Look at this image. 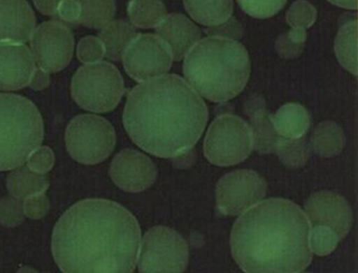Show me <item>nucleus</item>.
Instances as JSON below:
<instances>
[{"mask_svg":"<svg viewBox=\"0 0 358 273\" xmlns=\"http://www.w3.org/2000/svg\"><path fill=\"white\" fill-rule=\"evenodd\" d=\"M52 246L63 272H132L138 263L141 228L121 205L84 200L59 218Z\"/></svg>","mask_w":358,"mask_h":273,"instance_id":"obj_1","label":"nucleus"},{"mask_svg":"<svg viewBox=\"0 0 358 273\" xmlns=\"http://www.w3.org/2000/svg\"><path fill=\"white\" fill-rule=\"evenodd\" d=\"M208 110L178 75H162L134 87L123 122L134 144L151 155L176 158L193 149L204 131Z\"/></svg>","mask_w":358,"mask_h":273,"instance_id":"obj_2","label":"nucleus"},{"mask_svg":"<svg viewBox=\"0 0 358 273\" xmlns=\"http://www.w3.org/2000/svg\"><path fill=\"white\" fill-rule=\"evenodd\" d=\"M309 231L308 219L295 202L265 200L236 220L231 254L245 272H301L313 261Z\"/></svg>","mask_w":358,"mask_h":273,"instance_id":"obj_3","label":"nucleus"},{"mask_svg":"<svg viewBox=\"0 0 358 273\" xmlns=\"http://www.w3.org/2000/svg\"><path fill=\"white\" fill-rule=\"evenodd\" d=\"M250 71L246 47L234 39L220 36L199 41L183 64L187 82L196 94L215 103L241 94L248 83Z\"/></svg>","mask_w":358,"mask_h":273,"instance_id":"obj_4","label":"nucleus"},{"mask_svg":"<svg viewBox=\"0 0 358 273\" xmlns=\"http://www.w3.org/2000/svg\"><path fill=\"white\" fill-rule=\"evenodd\" d=\"M43 121L32 101L0 94V171L24 165L43 140Z\"/></svg>","mask_w":358,"mask_h":273,"instance_id":"obj_5","label":"nucleus"},{"mask_svg":"<svg viewBox=\"0 0 358 273\" xmlns=\"http://www.w3.org/2000/svg\"><path fill=\"white\" fill-rule=\"evenodd\" d=\"M124 81L119 70L108 61L85 64L73 77V100L84 110L106 113L118 105L124 94Z\"/></svg>","mask_w":358,"mask_h":273,"instance_id":"obj_6","label":"nucleus"},{"mask_svg":"<svg viewBox=\"0 0 358 273\" xmlns=\"http://www.w3.org/2000/svg\"><path fill=\"white\" fill-rule=\"evenodd\" d=\"M116 133L109 121L96 115L75 117L66 130V145L71 157L85 165L108 158L114 151Z\"/></svg>","mask_w":358,"mask_h":273,"instance_id":"obj_7","label":"nucleus"},{"mask_svg":"<svg viewBox=\"0 0 358 273\" xmlns=\"http://www.w3.org/2000/svg\"><path fill=\"white\" fill-rule=\"evenodd\" d=\"M253 147L251 127L240 117L222 115L208 129L204 154L212 164L231 166L246 160Z\"/></svg>","mask_w":358,"mask_h":273,"instance_id":"obj_8","label":"nucleus"},{"mask_svg":"<svg viewBox=\"0 0 358 273\" xmlns=\"http://www.w3.org/2000/svg\"><path fill=\"white\" fill-rule=\"evenodd\" d=\"M139 249V272H183L189 263L187 242L165 226L148 231Z\"/></svg>","mask_w":358,"mask_h":273,"instance_id":"obj_9","label":"nucleus"},{"mask_svg":"<svg viewBox=\"0 0 358 273\" xmlns=\"http://www.w3.org/2000/svg\"><path fill=\"white\" fill-rule=\"evenodd\" d=\"M122 61L132 79L145 82L169 71L173 57L169 46L158 35L139 34L126 48Z\"/></svg>","mask_w":358,"mask_h":273,"instance_id":"obj_10","label":"nucleus"},{"mask_svg":"<svg viewBox=\"0 0 358 273\" xmlns=\"http://www.w3.org/2000/svg\"><path fill=\"white\" fill-rule=\"evenodd\" d=\"M264 178L252 170H236L227 174L216 187V201L220 212L238 216L246 212L266 195Z\"/></svg>","mask_w":358,"mask_h":273,"instance_id":"obj_11","label":"nucleus"},{"mask_svg":"<svg viewBox=\"0 0 358 273\" xmlns=\"http://www.w3.org/2000/svg\"><path fill=\"white\" fill-rule=\"evenodd\" d=\"M35 63L43 71L57 73L65 69L72 59L74 37L69 28L57 21L42 23L31 37Z\"/></svg>","mask_w":358,"mask_h":273,"instance_id":"obj_12","label":"nucleus"},{"mask_svg":"<svg viewBox=\"0 0 358 273\" xmlns=\"http://www.w3.org/2000/svg\"><path fill=\"white\" fill-rule=\"evenodd\" d=\"M154 162L134 149H123L115 156L110 167V176L117 186L127 193H141L157 179Z\"/></svg>","mask_w":358,"mask_h":273,"instance_id":"obj_13","label":"nucleus"},{"mask_svg":"<svg viewBox=\"0 0 358 273\" xmlns=\"http://www.w3.org/2000/svg\"><path fill=\"white\" fill-rule=\"evenodd\" d=\"M305 215L310 226H327L335 231L339 239L348 235L352 226V211L348 202L331 191L313 193L305 205Z\"/></svg>","mask_w":358,"mask_h":273,"instance_id":"obj_14","label":"nucleus"},{"mask_svg":"<svg viewBox=\"0 0 358 273\" xmlns=\"http://www.w3.org/2000/svg\"><path fill=\"white\" fill-rule=\"evenodd\" d=\"M35 71L32 52L24 43H0V90L27 87Z\"/></svg>","mask_w":358,"mask_h":273,"instance_id":"obj_15","label":"nucleus"},{"mask_svg":"<svg viewBox=\"0 0 358 273\" xmlns=\"http://www.w3.org/2000/svg\"><path fill=\"white\" fill-rule=\"evenodd\" d=\"M36 25L27 0H0V43H25Z\"/></svg>","mask_w":358,"mask_h":273,"instance_id":"obj_16","label":"nucleus"},{"mask_svg":"<svg viewBox=\"0 0 358 273\" xmlns=\"http://www.w3.org/2000/svg\"><path fill=\"white\" fill-rule=\"evenodd\" d=\"M156 31L157 35L169 46L174 61L185 59L202 36L200 28L180 14L166 15Z\"/></svg>","mask_w":358,"mask_h":273,"instance_id":"obj_17","label":"nucleus"},{"mask_svg":"<svg viewBox=\"0 0 358 273\" xmlns=\"http://www.w3.org/2000/svg\"><path fill=\"white\" fill-rule=\"evenodd\" d=\"M246 113L251 120L253 145L260 154L273 153L280 136L275 131L271 116L266 113L264 101L253 98L246 105Z\"/></svg>","mask_w":358,"mask_h":273,"instance_id":"obj_18","label":"nucleus"},{"mask_svg":"<svg viewBox=\"0 0 358 273\" xmlns=\"http://www.w3.org/2000/svg\"><path fill=\"white\" fill-rule=\"evenodd\" d=\"M271 119L278 135L285 138H303L311 124L308 111L293 103L282 105Z\"/></svg>","mask_w":358,"mask_h":273,"instance_id":"obj_19","label":"nucleus"},{"mask_svg":"<svg viewBox=\"0 0 358 273\" xmlns=\"http://www.w3.org/2000/svg\"><path fill=\"white\" fill-rule=\"evenodd\" d=\"M185 10L201 25L215 27L224 23L233 13V0H183Z\"/></svg>","mask_w":358,"mask_h":273,"instance_id":"obj_20","label":"nucleus"},{"mask_svg":"<svg viewBox=\"0 0 358 273\" xmlns=\"http://www.w3.org/2000/svg\"><path fill=\"white\" fill-rule=\"evenodd\" d=\"M50 186L46 174L34 172L28 166L17 167L6 178V186L10 195L20 201L44 193Z\"/></svg>","mask_w":358,"mask_h":273,"instance_id":"obj_21","label":"nucleus"},{"mask_svg":"<svg viewBox=\"0 0 358 273\" xmlns=\"http://www.w3.org/2000/svg\"><path fill=\"white\" fill-rule=\"evenodd\" d=\"M138 35L136 28L124 21L110 22L99 33V39L105 46L106 57L113 61H120L126 48Z\"/></svg>","mask_w":358,"mask_h":273,"instance_id":"obj_22","label":"nucleus"},{"mask_svg":"<svg viewBox=\"0 0 358 273\" xmlns=\"http://www.w3.org/2000/svg\"><path fill=\"white\" fill-rule=\"evenodd\" d=\"M346 138L343 129L334 122L318 125L313 134V145L317 155L333 158L344 149Z\"/></svg>","mask_w":358,"mask_h":273,"instance_id":"obj_23","label":"nucleus"},{"mask_svg":"<svg viewBox=\"0 0 358 273\" xmlns=\"http://www.w3.org/2000/svg\"><path fill=\"white\" fill-rule=\"evenodd\" d=\"M128 15L136 27L156 28L167 15L162 0H130Z\"/></svg>","mask_w":358,"mask_h":273,"instance_id":"obj_24","label":"nucleus"},{"mask_svg":"<svg viewBox=\"0 0 358 273\" xmlns=\"http://www.w3.org/2000/svg\"><path fill=\"white\" fill-rule=\"evenodd\" d=\"M357 20L342 26L336 38L335 52L340 64L357 75Z\"/></svg>","mask_w":358,"mask_h":273,"instance_id":"obj_25","label":"nucleus"},{"mask_svg":"<svg viewBox=\"0 0 358 273\" xmlns=\"http://www.w3.org/2000/svg\"><path fill=\"white\" fill-rule=\"evenodd\" d=\"M81 4V17L79 24L92 29H99L112 21L114 17L115 0H79Z\"/></svg>","mask_w":358,"mask_h":273,"instance_id":"obj_26","label":"nucleus"},{"mask_svg":"<svg viewBox=\"0 0 358 273\" xmlns=\"http://www.w3.org/2000/svg\"><path fill=\"white\" fill-rule=\"evenodd\" d=\"M275 152L280 160L289 168L304 166L308 158V149L303 138H280L276 145Z\"/></svg>","mask_w":358,"mask_h":273,"instance_id":"obj_27","label":"nucleus"},{"mask_svg":"<svg viewBox=\"0 0 358 273\" xmlns=\"http://www.w3.org/2000/svg\"><path fill=\"white\" fill-rule=\"evenodd\" d=\"M339 237L335 231L327 226H313L309 231L308 244L313 253L317 256L330 255L339 244Z\"/></svg>","mask_w":358,"mask_h":273,"instance_id":"obj_28","label":"nucleus"},{"mask_svg":"<svg viewBox=\"0 0 358 273\" xmlns=\"http://www.w3.org/2000/svg\"><path fill=\"white\" fill-rule=\"evenodd\" d=\"M287 22L293 29H306L317 20V10L306 0H297L287 13Z\"/></svg>","mask_w":358,"mask_h":273,"instance_id":"obj_29","label":"nucleus"},{"mask_svg":"<svg viewBox=\"0 0 358 273\" xmlns=\"http://www.w3.org/2000/svg\"><path fill=\"white\" fill-rule=\"evenodd\" d=\"M306 41V30L292 29L286 34L278 37L276 41V50L282 58L295 59L303 52Z\"/></svg>","mask_w":358,"mask_h":273,"instance_id":"obj_30","label":"nucleus"},{"mask_svg":"<svg viewBox=\"0 0 358 273\" xmlns=\"http://www.w3.org/2000/svg\"><path fill=\"white\" fill-rule=\"evenodd\" d=\"M242 10L256 19H267L280 12L287 0H238Z\"/></svg>","mask_w":358,"mask_h":273,"instance_id":"obj_31","label":"nucleus"},{"mask_svg":"<svg viewBox=\"0 0 358 273\" xmlns=\"http://www.w3.org/2000/svg\"><path fill=\"white\" fill-rule=\"evenodd\" d=\"M23 204L13 197L0 200V224L6 228H15L24 221Z\"/></svg>","mask_w":358,"mask_h":273,"instance_id":"obj_32","label":"nucleus"},{"mask_svg":"<svg viewBox=\"0 0 358 273\" xmlns=\"http://www.w3.org/2000/svg\"><path fill=\"white\" fill-rule=\"evenodd\" d=\"M77 56L79 61L84 64L97 63L106 56L105 46L96 37H84L77 47Z\"/></svg>","mask_w":358,"mask_h":273,"instance_id":"obj_33","label":"nucleus"},{"mask_svg":"<svg viewBox=\"0 0 358 273\" xmlns=\"http://www.w3.org/2000/svg\"><path fill=\"white\" fill-rule=\"evenodd\" d=\"M28 167L34 172L46 174L55 165V154L48 147H38L29 156Z\"/></svg>","mask_w":358,"mask_h":273,"instance_id":"obj_34","label":"nucleus"},{"mask_svg":"<svg viewBox=\"0 0 358 273\" xmlns=\"http://www.w3.org/2000/svg\"><path fill=\"white\" fill-rule=\"evenodd\" d=\"M50 206V201L44 193H38V195H32V197L24 200V214L31 219H41L43 216L48 214Z\"/></svg>","mask_w":358,"mask_h":273,"instance_id":"obj_35","label":"nucleus"},{"mask_svg":"<svg viewBox=\"0 0 358 273\" xmlns=\"http://www.w3.org/2000/svg\"><path fill=\"white\" fill-rule=\"evenodd\" d=\"M59 19L71 24H79L81 17V4L79 0H62L57 8Z\"/></svg>","mask_w":358,"mask_h":273,"instance_id":"obj_36","label":"nucleus"},{"mask_svg":"<svg viewBox=\"0 0 358 273\" xmlns=\"http://www.w3.org/2000/svg\"><path fill=\"white\" fill-rule=\"evenodd\" d=\"M242 27L236 21H229L215 26L213 29L210 30L212 36L225 37V38L234 39L240 38L242 36Z\"/></svg>","mask_w":358,"mask_h":273,"instance_id":"obj_37","label":"nucleus"},{"mask_svg":"<svg viewBox=\"0 0 358 273\" xmlns=\"http://www.w3.org/2000/svg\"><path fill=\"white\" fill-rule=\"evenodd\" d=\"M50 76L48 73L43 71L41 68H35V71L33 73L32 78H31L30 85L31 88L35 90L44 89L50 85Z\"/></svg>","mask_w":358,"mask_h":273,"instance_id":"obj_38","label":"nucleus"},{"mask_svg":"<svg viewBox=\"0 0 358 273\" xmlns=\"http://www.w3.org/2000/svg\"><path fill=\"white\" fill-rule=\"evenodd\" d=\"M33 1L41 14L54 17L57 15V8L62 0H33Z\"/></svg>","mask_w":358,"mask_h":273,"instance_id":"obj_39","label":"nucleus"},{"mask_svg":"<svg viewBox=\"0 0 358 273\" xmlns=\"http://www.w3.org/2000/svg\"><path fill=\"white\" fill-rule=\"evenodd\" d=\"M329 1L340 6V8H348V10H357L358 0H329Z\"/></svg>","mask_w":358,"mask_h":273,"instance_id":"obj_40","label":"nucleus"}]
</instances>
